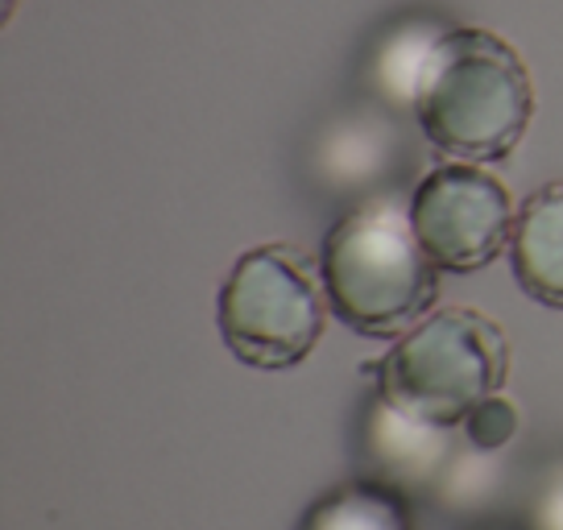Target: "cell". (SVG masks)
<instances>
[{
  "instance_id": "obj_6",
  "label": "cell",
  "mask_w": 563,
  "mask_h": 530,
  "mask_svg": "<svg viewBox=\"0 0 563 530\" xmlns=\"http://www.w3.org/2000/svg\"><path fill=\"white\" fill-rule=\"evenodd\" d=\"M510 269L530 299L563 311V178L522 199L510 236Z\"/></svg>"
},
{
  "instance_id": "obj_8",
  "label": "cell",
  "mask_w": 563,
  "mask_h": 530,
  "mask_svg": "<svg viewBox=\"0 0 563 530\" xmlns=\"http://www.w3.org/2000/svg\"><path fill=\"white\" fill-rule=\"evenodd\" d=\"M299 530H415L410 497L382 477H356L316 497Z\"/></svg>"
},
{
  "instance_id": "obj_9",
  "label": "cell",
  "mask_w": 563,
  "mask_h": 530,
  "mask_svg": "<svg viewBox=\"0 0 563 530\" xmlns=\"http://www.w3.org/2000/svg\"><path fill=\"white\" fill-rule=\"evenodd\" d=\"M443 34H448V25L435 18H402L398 25H389L369 63L373 91L386 104L415 112L422 71H427V63H431V54H435Z\"/></svg>"
},
{
  "instance_id": "obj_1",
  "label": "cell",
  "mask_w": 563,
  "mask_h": 530,
  "mask_svg": "<svg viewBox=\"0 0 563 530\" xmlns=\"http://www.w3.org/2000/svg\"><path fill=\"white\" fill-rule=\"evenodd\" d=\"M422 137L452 162H501L534 121V79L510 42L481 25H448L415 100Z\"/></svg>"
},
{
  "instance_id": "obj_5",
  "label": "cell",
  "mask_w": 563,
  "mask_h": 530,
  "mask_svg": "<svg viewBox=\"0 0 563 530\" xmlns=\"http://www.w3.org/2000/svg\"><path fill=\"white\" fill-rule=\"evenodd\" d=\"M410 224L440 274H476L493 265L514 236L510 191L481 162H443L415 187Z\"/></svg>"
},
{
  "instance_id": "obj_4",
  "label": "cell",
  "mask_w": 563,
  "mask_h": 530,
  "mask_svg": "<svg viewBox=\"0 0 563 530\" xmlns=\"http://www.w3.org/2000/svg\"><path fill=\"white\" fill-rule=\"evenodd\" d=\"M220 336L249 369L302 365L323 340L332 302L319 265L290 245H257L232 262L220 286Z\"/></svg>"
},
{
  "instance_id": "obj_10",
  "label": "cell",
  "mask_w": 563,
  "mask_h": 530,
  "mask_svg": "<svg viewBox=\"0 0 563 530\" xmlns=\"http://www.w3.org/2000/svg\"><path fill=\"white\" fill-rule=\"evenodd\" d=\"M464 431H468L473 448L497 452V448H506V443L518 435V407H514L510 398L493 394V398H485V402L464 419Z\"/></svg>"
},
{
  "instance_id": "obj_2",
  "label": "cell",
  "mask_w": 563,
  "mask_h": 530,
  "mask_svg": "<svg viewBox=\"0 0 563 530\" xmlns=\"http://www.w3.org/2000/svg\"><path fill=\"white\" fill-rule=\"evenodd\" d=\"M332 316L369 340L402 336L440 295V269L415 236L410 212L389 199L356 203L319 245Z\"/></svg>"
},
{
  "instance_id": "obj_3",
  "label": "cell",
  "mask_w": 563,
  "mask_h": 530,
  "mask_svg": "<svg viewBox=\"0 0 563 530\" xmlns=\"http://www.w3.org/2000/svg\"><path fill=\"white\" fill-rule=\"evenodd\" d=\"M377 394L389 407L431 427H464L510 377V340L476 307H443L406 328L377 365Z\"/></svg>"
},
{
  "instance_id": "obj_11",
  "label": "cell",
  "mask_w": 563,
  "mask_h": 530,
  "mask_svg": "<svg viewBox=\"0 0 563 530\" xmlns=\"http://www.w3.org/2000/svg\"><path fill=\"white\" fill-rule=\"evenodd\" d=\"M530 530H563V460L547 468L530 506Z\"/></svg>"
},
{
  "instance_id": "obj_7",
  "label": "cell",
  "mask_w": 563,
  "mask_h": 530,
  "mask_svg": "<svg viewBox=\"0 0 563 530\" xmlns=\"http://www.w3.org/2000/svg\"><path fill=\"white\" fill-rule=\"evenodd\" d=\"M361 440H365L369 460H377L382 481L398 485V489H402V481L431 485L448 464V427L419 423L398 407H389L382 394L365 410Z\"/></svg>"
}]
</instances>
